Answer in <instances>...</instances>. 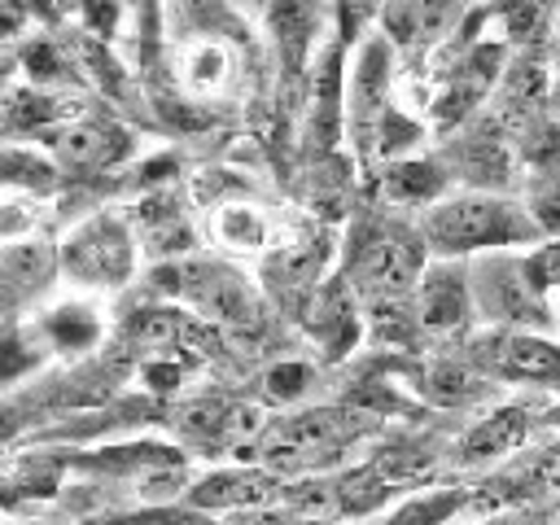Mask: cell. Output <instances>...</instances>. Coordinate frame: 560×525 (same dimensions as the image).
Returning <instances> with one entry per match:
<instances>
[{
	"mask_svg": "<svg viewBox=\"0 0 560 525\" xmlns=\"http://www.w3.org/2000/svg\"><path fill=\"white\" fill-rule=\"evenodd\" d=\"M525 438V416L521 411H494L490 420H481L464 442H459V455L464 459H490V455H508L512 446H521Z\"/></svg>",
	"mask_w": 560,
	"mask_h": 525,
	"instance_id": "15",
	"label": "cell"
},
{
	"mask_svg": "<svg viewBox=\"0 0 560 525\" xmlns=\"http://www.w3.org/2000/svg\"><path fill=\"white\" fill-rule=\"evenodd\" d=\"M534 236H538L534 219L516 201L494 197V192L442 197L420 219L424 254H433L438 262H459L464 254H490V249H508Z\"/></svg>",
	"mask_w": 560,
	"mask_h": 525,
	"instance_id": "1",
	"label": "cell"
},
{
	"mask_svg": "<svg viewBox=\"0 0 560 525\" xmlns=\"http://www.w3.org/2000/svg\"><path fill=\"white\" fill-rule=\"evenodd\" d=\"M136 258H140V241H136L131 223L109 214V210L74 223L66 232V241L57 245V271L70 284H83V289L127 284L131 271H136Z\"/></svg>",
	"mask_w": 560,
	"mask_h": 525,
	"instance_id": "3",
	"label": "cell"
},
{
	"mask_svg": "<svg viewBox=\"0 0 560 525\" xmlns=\"http://www.w3.org/2000/svg\"><path fill=\"white\" fill-rule=\"evenodd\" d=\"M490 363L499 376L512 381H560V346L534 337V332H499L486 341Z\"/></svg>",
	"mask_w": 560,
	"mask_h": 525,
	"instance_id": "11",
	"label": "cell"
},
{
	"mask_svg": "<svg viewBox=\"0 0 560 525\" xmlns=\"http://www.w3.org/2000/svg\"><path fill=\"white\" fill-rule=\"evenodd\" d=\"M22 26H26V13H22V9H9V4H0V44H4V39H13Z\"/></svg>",
	"mask_w": 560,
	"mask_h": 525,
	"instance_id": "21",
	"label": "cell"
},
{
	"mask_svg": "<svg viewBox=\"0 0 560 525\" xmlns=\"http://www.w3.org/2000/svg\"><path fill=\"white\" fill-rule=\"evenodd\" d=\"M9 74H13V57H0V96L9 88Z\"/></svg>",
	"mask_w": 560,
	"mask_h": 525,
	"instance_id": "22",
	"label": "cell"
},
{
	"mask_svg": "<svg viewBox=\"0 0 560 525\" xmlns=\"http://www.w3.org/2000/svg\"><path fill=\"white\" fill-rule=\"evenodd\" d=\"M306 381H311V372L302 368V363H280V368H271L267 372V394L271 398H298L302 389H306Z\"/></svg>",
	"mask_w": 560,
	"mask_h": 525,
	"instance_id": "20",
	"label": "cell"
},
{
	"mask_svg": "<svg viewBox=\"0 0 560 525\" xmlns=\"http://www.w3.org/2000/svg\"><path fill=\"white\" fill-rule=\"evenodd\" d=\"M179 280L184 289L192 293V302L214 315V319H232V324H249L258 302L249 293V284L236 276V271H223V267H179Z\"/></svg>",
	"mask_w": 560,
	"mask_h": 525,
	"instance_id": "10",
	"label": "cell"
},
{
	"mask_svg": "<svg viewBox=\"0 0 560 525\" xmlns=\"http://www.w3.org/2000/svg\"><path fill=\"white\" fill-rule=\"evenodd\" d=\"M44 332L61 346V350H88L101 337V319L92 306H61L44 319Z\"/></svg>",
	"mask_w": 560,
	"mask_h": 525,
	"instance_id": "17",
	"label": "cell"
},
{
	"mask_svg": "<svg viewBox=\"0 0 560 525\" xmlns=\"http://www.w3.org/2000/svg\"><path fill=\"white\" fill-rule=\"evenodd\" d=\"M420 262H424L420 232L372 223L350 249V284L372 298H394L420 280Z\"/></svg>",
	"mask_w": 560,
	"mask_h": 525,
	"instance_id": "4",
	"label": "cell"
},
{
	"mask_svg": "<svg viewBox=\"0 0 560 525\" xmlns=\"http://www.w3.org/2000/svg\"><path fill=\"white\" fill-rule=\"evenodd\" d=\"M166 70H171V83L179 88V96H188L197 105L236 101L241 88H245L241 39L232 31L206 22L201 13H192V22H184L179 31H171Z\"/></svg>",
	"mask_w": 560,
	"mask_h": 525,
	"instance_id": "2",
	"label": "cell"
},
{
	"mask_svg": "<svg viewBox=\"0 0 560 525\" xmlns=\"http://www.w3.org/2000/svg\"><path fill=\"white\" fill-rule=\"evenodd\" d=\"M389 83H394V57H389V39L385 35H368L354 66H350V79H346V118H350V131H354V144L363 149H376L381 140V127L385 118L394 114L389 105Z\"/></svg>",
	"mask_w": 560,
	"mask_h": 525,
	"instance_id": "6",
	"label": "cell"
},
{
	"mask_svg": "<svg viewBox=\"0 0 560 525\" xmlns=\"http://www.w3.org/2000/svg\"><path fill=\"white\" fill-rule=\"evenodd\" d=\"M210 241L228 254H276V219L258 201H219L210 210Z\"/></svg>",
	"mask_w": 560,
	"mask_h": 525,
	"instance_id": "9",
	"label": "cell"
},
{
	"mask_svg": "<svg viewBox=\"0 0 560 525\" xmlns=\"http://www.w3.org/2000/svg\"><path fill=\"white\" fill-rule=\"evenodd\" d=\"M122 153H127V136H122L118 127H109V122H96V118L70 122V127H61V136H57V158H61L66 166L101 171V166L118 162Z\"/></svg>",
	"mask_w": 560,
	"mask_h": 525,
	"instance_id": "12",
	"label": "cell"
},
{
	"mask_svg": "<svg viewBox=\"0 0 560 525\" xmlns=\"http://www.w3.org/2000/svg\"><path fill=\"white\" fill-rule=\"evenodd\" d=\"M468 293H472V311H481L486 319H499V324H547V302L529 280L525 258L481 254L468 267Z\"/></svg>",
	"mask_w": 560,
	"mask_h": 525,
	"instance_id": "5",
	"label": "cell"
},
{
	"mask_svg": "<svg viewBox=\"0 0 560 525\" xmlns=\"http://www.w3.org/2000/svg\"><path fill=\"white\" fill-rule=\"evenodd\" d=\"M131 232H136V241H144V245H153L162 254L192 245V232L184 223V210H175V201H166V197L144 201L140 214H136V223H131Z\"/></svg>",
	"mask_w": 560,
	"mask_h": 525,
	"instance_id": "13",
	"label": "cell"
},
{
	"mask_svg": "<svg viewBox=\"0 0 560 525\" xmlns=\"http://www.w3.org/2000/svg\"><path fill=\"white\" fill-rule=\"evenodd\" d=\"M354 433H359V420L354 416H341V411H306V416L280 420V424H271L262 433V459H271V464L328 459Z\"/></svg>",
	"mask_w": 560,
	"mask_h": 525,
	"instance_id": "7",
	"label": "cell"
},
{
	"mask_svg": "<svg viewBox=\"0 0 560 525\" xmlns=\"http://www.w3.org/2000/svg\"><path fill=\"white\" fill-rule=\"evenodd\" d=\"M472 315L464 262H429L416 280V319L429 332H455Z\"/></svg>",
	"mask_w": 560,
	"mask_h": 525,
	"instance_id": "8",
	"label": "cell"
},
{
	"mask_svg": "<svg viewBox=\"0 0 560 525\" xmlns=\"http://www.w3.org/2000/svg\"><path fill=\"white\" fill-rule=\"evenodd\" d=\"M267 477L258 472H223V477H210L192 490V503H262L267 499Z\"/></svg>",
	"mask_w": 560,
	"mask_h": 525,
	"instance_id": "16",
	"label": "cell"
},
{
	"mask_svg": "<svg viewBox=\"0 0 560 525\" xmlns=\"http://www.w3.org/2000/svg\"><path fill=\"white\" fill-rule=\"evenodd\" d=\"M468 503V494L464 490H433V494H416V499H407L385 525H442V521H451L459 508Z\"/></svg>",
	"mask_w": 560,
	"mask_h": 525,
	"instance_id": "18",
	"label": "cell"
},
{
	"mask_svg": "<svg viewBox=\"0 0 560 525\" xmlns=\"http://www.w3.org/2000/svg\"><path fill=\"white\" fill-rule=\"evenodd\" d=\"M442 184H446V175L433 162H398L385 175V192L398 206H433V201H442Z\"/></svg>",
	"mask_w": 560,
	"mask_h": 525,
	"instance_id": "14",
	"label": "cell"
},
{
	"mask_svg": "<svg viewBox=\"0 0 560 525\" xmlns=\"http://www.w3.org/2000/svg\"><path fill=\"white\" fill-rule=\"evenodd\" d=\"M525 271H529V280H534L538 293H547L551 284H560V241L538 245V249L525 258Z\"/></svg>",
	"mask_w": 560,
	"mask_h": 525,
	"instance_id": "19",
	"label": "cell"
}]
</instances>
